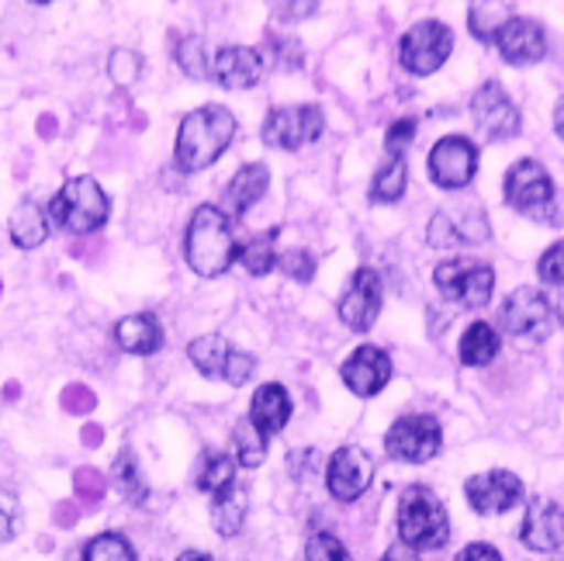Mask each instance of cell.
I'll return each instance as SVG.
<instances>
[{
    "mask_svg": "<svg viewBox=\"0 0 564 561\" xmlns=\"http://www.w3.org/2000/svg\"><path fill=\"white\" fill-rule=\"evenodd\" d=\"M506 202L523 212V215H541L544 208L554 205V181L536 160H520L509 166L506 184H502Z\"/></svg>",
    "mask_w": 564,
    "mask_h": 561,
    "instance_id": "cell-13",
    "label": "cell"
},
{
    "mask_svg": "<svg viewBox=\"0 0 564 561\" xmlns=\"http://www.w3.org/2000/svg\"><path fill=\"white\" fill-rule=\"evenodd\" d=\"M430 177L444 191L468 187L478 174V145L468 136H444L430 150Z\"/></svg>",
    "mask_w": 564,
    "mask_h": 561,
    "instance_id": "cell-11",
    "label": "cell"
},
{
    "mask_svg": "<svg viewBox=\"0 0 564 561\" xmlns=\"http://www.w3.org/2000/svg\"><path fill=\"white\" fill-rule=\"evenodd\" d=\"M84 561H135V551L121 533H97L84 548Z\"/></svg>",
    "mask_w": 564,
    "mask_h": 561,
    "instance_id": "cell-34",
    "label": "cell"
},
{
    "mask_svg": "<svg viewBox=\"0 0 564 561\" xmlns=\"http://www.w3.org/2000/svg\"><path fill=\"white\" fill-rule=\"evenodd\" d=\"M236 136V118L223 105H205L184 115L181 132H177V150L174 160L184 174H198V170L212 166L218 157L229 150Z\"/></svg>",
    "mask_w": 564,
    "mask_h": 561,
    "instance_id": "cell-1",
    "label": "cell"
},
{
    "mask_svg": "<svg viewBox=\"0 0 564 561\" xmlns=\"http://www.w3.org/2000/svg\"><path fill=\"white\" fill-rule=\"evenodd\" d=\"M326 132V115L315 105H294V108H274L263 121V142L274 150H302Z\"/></svg>",
    "mask_w": 564,
    "mask_h": 561,
    "instance_id": "cell-10",
    "label": "cell"
},
{
    "mask_svg": "<svg viewBox=\"0 0 564 561\" xmlns=\"http://www.w3.org/2000/svg\"><path fill=\"white\" fill-rule=\"evenodd\" d=\"M339 375H343V385H347L354 396L371 399L391 381V357L375 344H364L347 357V364L339 368Z\"/></svg>",
    "mask_w": 564,
    "mask_h": 561,
    "instance_id": "cell-18",
    "label": "cell"
},
{
    "mask_svg": "<svg viewBox=\"0 0 564 561\" xmlns=\"http://www.w3.org/2000/svg\"><path fill=\"white\" fill-rule=\"evenodd\" d=\"M315 11H318V4H274L278 21H302Z\"/></svg>",
    "mask_w": 564,
    "mask_h": 561,
    "instance_id": "cell-46",
    "label": "cell"
},
{
    "mask_svg": "<svg viewBox=\"0 0 564 561\" xmlns=\"http://www.w3.org/2000/svg\"><path fill=\"white\" fill-rule=\"evenodd\" d=\"M8 229H11V242H14L18 250H35V247H42V242L48 239V215H45V208L39 202L24 198L14 208Z\"/></svg>",
    "mask_w": 564,
    "mask_h": 561,
    "instance_id": "cell-26",
    "label": "cell"
},
{
    "mask_svg": "<svg viewBox=\"0 0 564 561\" xmlns=\"http://www.w3.org/2000/svg\"><path fill=\"white\" fill-rule=\"evenodd\" d=\"M415 139V118H399L395 126L384 136V150L388 157H405V145Z\"/></svg>",
    "mask_w": 564,
    "mask_h": 561,
    "instance_id": "cell-41",
    "label": "cell"
},
{
    "mask_svg": "<svg viewBox=\"0 0 564 561\" xmlns=\"http://www.w3.org/2000/svg\"><path fill=\"white\" fill-rule=\"evenodd\" d=\"M454 561H502V554L492 544H468Z\"/></svg>",
    "mask_w": 564,
    "mask_h": 561,
    "instance_id": "cell-45",
    "label": "cell"
},
{
    "mask_svg": "<svg viewBox=\"0 0 564 561\" xmlns=\"http://www.w3.org/2000/svg\"><path fill=\"white\" fill-rule=\"evenodd\" d=\"M267 187H271V170H267L263 163H247V166H239L236 170V177L229 181V187H226V205H229V212L232 215H247L263 194H267Z\"/></svg>",
    "mask_w": 564,
    "mask_h": 561,
    "instance_id": "cell-24",
    "label": "cell"
},
{
    "mask_svg": "<svg viewBox=\"0 0 564 561\" xmlns=\"http://www.w3.org/2000/svg\"><path fill=\"white\" fill-rule=\"evenodd\" d=\"M263 73V56L250 45H226L215 53V69L212 77L226 90H247L260 80Z\"/></svg>",
    "mask_w": 564,
    "mask_h": 561,
    "instance_id": "cell-21",
    "label": "cell"
},
{
    "mask_svg": "<svg viewBox=\"0 0 564 561\" xmlns=\"http://www.w3.org/2000/svg\"><path fill=\"white\" fill-rule=\"evenodd\" d=\"M454 53V32L444 21H420L399 42V63L412 77H430Z\"/></svg>",
    "mask_w": 564,
    "mask_h": 561,
    "instance_id": "cell-7",
    "label": "cell"
},
{
    "mask_svg": "<svg viewBox=\"0 0 564 561\" xmlns=\"http://www.w3.org/2000/svg\"><path fill=\"white\" fill-rule=\"evenodd\" d=\"M21 527V503L14 493L0 489V544H8Z\"/></svg>",
    "mask_w": 564,
    "mask_h": 561,
    "instance_id": "cell-39",
    "label": "cell"
},
{
    "mask_svg": "<svg viewBox=\"0 0 564 561\" xmlns=\"http://www.w3.org/2000/svg\"><path fill=\"white\" fill-rule=\"evenodd\" d=\"M409 184V163L405 157H388L384 166H378V174L371 181V202L381 205H395Z\"/></svg>",
    "mask_w": 564,
    "mask_h": 561,
    "instance_id": "cell-30",
    "label": "cell"
},
{
    "mask_svg": "<svg viewBox=\"0 0 564 561\" xmlns=\"http://www.w3.org/2000/svg\"><path fill=\"white\" fill-rule=\"evenodd\" d=\"M499 330L488 326V323H471L460 336V347H457V357L460 364H468V368H485V364H492L496 354H499Z\"/></svg>",
    "mask_w": 564,
    "mask_h": 561,
    "instance_id": "cell-27",
    "label": "cell"
},
{
    "mask_svg": "<svg viewBox=\"0 0 564 561\" xmlns=\"http://www.w3.org/2000/svg\"><path fill=\"white\" fill-rule=\"evenodd\" d=\"M94 406H97V399H94L90 388H84V385H69L66 392H63V409L66 412H90Z\"/></svg>",
    "mask_w": 564,
    "mask_h": 561,
    "instance_id": "cell-44",
    "label": "cell"
},
{
    "mask_svg": "<svg viewBox=\"0 0 564 561\" xmlns=\"http://www.w3.org/2000/svg\"><path fill=\"white\" fill-rule=\"evenodd\" d=\"M554 132L564 139V97L557 101V108H554Z\"/></svg>",
    "mask_w": 564,
    "mask_h": 561,
    "instance_id": "cell-49",
    "label": "cell"
},
{
    "mask_svg": "<svg viewBox=\"0 0 564 561\" xmlns=\"http://www.w3.org/2000/svg\"><path fill=\"white\" fill-rule=\"evenodd\" d=\"M242 267H247L250 274H271L278 267V229H267V233H257L250 236L247 242H239V253Z\"/></svg>",
    "mask_w": 564,
    "mask_h": 561,
    "instance_id": "cell-29",
    "label": "cell"
},
{
    "mask_svg": "<svg viewBox=\"0 0 564 561\" xmlns=\"http://www.w3.org/2000/svg\"><path fill=\"white\" fill-rule=\"evenodd\" d=\"M239 253V242L229 229V215L215 205H198L184 233V257L194 274L218 278L226 274Z\"/></svg>",
    "mask_w": 564,
    "mask_h": 561,
    "instance_id": "cell-2",
    "label": "cell"
},
{
    "mask_svg": "<svg viewBox=\"0 0 564 561\" xmlns=\"http://www.w3.org/2000/svg\"><path fill=\"white\" fill-rule=\"evenodd\" d=\"M187 357L191 364L198 368L205 378H223L229 385H247L253 368H257V360L253 354L247 350H236L226 336H198V339H191V347H187Z\"/></svg>",
    "mask_w": 564,
    "mask_h": 561,
    "instance_id": "cell-9",
    "label": "cell"
},
{
    "mask_svg": "<svg viewBox=\"0 0 564 561\" xmlns=\"http://www.w3.org/2000/svg\"><path fill=\"white\" fill-rule=\"evenodd\" d=\"M177 66L187 73L191 80H205L208 77V45L198 35H187L177 42Z\"/></svg>",
    "mask_w": 564,
    "mask_h": 561,
    "instance_id": "cell-35",
    "label": "cell"
},
{
    "mask_svg": "<svg viewBox=\"0 0 564 561\" xmlns=\"http://www.w3.org/2000/svg\"><path fill=\"white\" fill-rule=\"evenodd\" d=\"M440 447H444V430L426 412H412V417L395 420L384 436L388 457L405 461V465H426L440 454Z\"/></svg>",
    "mask_w": 564,
    "mask_h": 561,
    "instance_id": "cell-8",
    "label": "cell"
},
{
    "mask_svg": "<svg viewBox=\"0 0 564 561\" xmlns=\"http://www.w3.org/2000/svg\"><path fill=\"white\" fill-rule=\"evenodd\" d=\"M375 482V457L360 451V447H339L329 457V468H326V485L333 499L339 503H354L360 499Z\"/></svg>",
    "mask_w": 564,
    "mask_h": 561,
    "instance_id": "cell-14",
    "label": "cell"
},
{
    "mask_svg": "<svg viewBox=\"0 0 564 561\" xmlns=\"http://www.w3.org/2000/svg\"><path fill=\"white\" fill-rule=\"evenodd\" d=\"M108 194L101 191V184H97L94 177H73L66 181L56 198L48 202L45 215L48 223L59 226L63 233H73V236H90L97 233L105 223H108Z\"/></svg>",
    "mask_w": 564,
    "mask_h": 561,
    "instance_id": "cell-4",
    "label": "cell"
},
{
    "mask_svg": "<svg viewBox=\"0 0 564 561\" xmlns=\"http://www.w3.org/2000/svg\"><path fill=\"white\" fill-rule=\"evenodd\" d=\"M73 485H77V493L84 499H101L105 496V478H101V472H94V468H80L77 475H73Z\"/></svg>",
    "mask_w": 564,
    "mask_h": 561,
    "instance_id": "cell-43",
    "label": "cell"
},
{
    "mask_svg": "<svg viewBox=\"0 0 564 561\" xmlns=\"http://www.w3.org/2000/svg\"><path fill=\"white\" fill-rule=\"evenodd\" d=\"M267 45H271L274 63H278L281 69H302V63H305V53H302V45L294 42V39L267 35Z\"/></svg>",
    "mask_w": 564,
    "mask_h": 561,
    "instance_id": "cell-40",
    "label": "cell"
},
{
    "mask_svg": "<svg viewBox=\"0 0 564 561\" xmlns=\"http://www.w3.org/2000/svg\"><path fill=\"white\" fill-rule=\"evenodd\" d=\"M381 561H420V558H415V551L412 548H405V544H395V548H391Z\"/></svg>",
    "mask_w": 564,
    "mask_h": 561,
    "instance_id": "cell-47",
    "label": "cell"
},
{
    "mask_svg": "<svg viewBox=\"0 0 564 561\" xmlns=\"http://www.w3.org/2000/svg\"><path fill=\"white\" fill-rule=\"evenodd\" d=\"M115 344L126 350V354H135V357H150L163 347V326L153 312H135V315H126L118 326H115Z\"/></svg>",
    "mask_w": 564,
    "mask_h": 561,
    "instance_id": "cell-23",
    "label": "cell"
},
{
    "mask_svg": "<svg viewBox=\"0 0 564 561\" xmlns=\"http://www.w3.org/2000/svg\"><path fill=\"white\" fill-rule=\"evenodd\" d=\"M142 73V60L139 53H132V48H115L111 60H108V77L118 84V87H132L139 80Z\"/></svg>",
    "mask_w": 564,
    "mask_h": 561,
    "instance_id": "cell-37",
    "label": "cell"
},
{
    "mask_svg": "<svg viewBox=\"0 0 564 561\" xmlns=\"http://www.w3.org/2000/svg\"><path fill=\"white\" fill-rule=\"evenodd\" d=\"M520 541L530 551H544V554L564 548V509L554 499H533L527 506Z\"/></svg>",
    "mask_w": 564,
    "mask_h": 561,
    "instance_id": "cell-20",
    "label": "cell"
},
{
    "mask_svg": "<svg viewBox=\"0 0 564 561\" xmlns=\"http://www.w3.org/2000/svg\"><path fill=\"white\" fill-rule=\"evenodd\" d=\"M488 218L478 205H464L460 212H436L430 218V229H426V239L430 247L436 250H454V247H464V242H485L488 239Z\"/></svg>",
    "mask_w": 564,
    "mask_h": 561,
    "instance_id": "cell-15",
    "label": "cell"
},
{
    "mask_svg": "<svg viewBox=\"0 0 564 561\" xmlns=\"http://www.w3.org/2000/svg\"><path fill=\"white\" fill-rule=\"evenodd\" d=\"M236 482V457H229V454H205V465H202V475H198V489L202 493H208V496H215V493H223L226 485H232Z\"/></svg>",
    "mask_w": 564,
    "mask_h": 561,
    "instance_id": "cell-33",
    "label": "cell"
},
{
    "mask_svg": "<svg viewBox=\"0 0 564 561\" xmlns=\"http://www.w3.org/2000/svg\"><path fill=\"white\" fill-rule=\"evenodd\" d=\"M499 323L509 336L527 339V344H544L561 326V309L541 288H517L502 302Z\"/></svg>",
    "mask_w": 564,
    "mask_h": 561,
    "instance_id": "cell-5",
    "label": "cell"
},
{
    "mask_svg": "<svg viewBox=\"0 0 564 561\" xmlns=\"http://www.w3.org/2000/svg\"><path fill=\"white\" fill-rule=\"evenodd\" d=\"M177 561H212V554H205V551H184Z\"/></svg>",
    "mask_w": 564,
    "mask_h": 561,
    "instance_id": "cell-50",
    "label": "cell"
},
{
    "mask_svg": "<svg viewBox=\"0 0 564 561\" xmlns=\"http://www.w3.org/2000/svg\"><path fill=\"white\" fill-rule=\"evenodd\" d=\"M111 478L118 485V493L126 496L132 506H142L145 499H150V485H145V478L139 475V465H135V454L126 447L118 457H115V468H111Z\"/></svg>",
    "mask_w": 564,
    "mask_h": 561,
    "instance_id": "cell-31",
    "label": "cell"
},
{
    "mask_svg": "<svg viewBox=\"0 0 564 561\" xmlns=\"http://www.w3.org/2000/svg\"><path fill=\"white\" fill-rule=\"evenodd\" d=\"M39 132H42V136H53V118H42V121H39Z\"/></svg>",
    "mask_w": 564,
    "mask_h": 561,
    "instance_id": "cell-51",
    "label": "cell"
},
{
    "mask_svg": "<svg viewBox=\"0 0 564 561\" xmlns=\"http://www.w3.org/2000/svg\"><path fill=\"white\" fill-rule=\"evenodd\" d=\"M536 274H541V281H547V284H564V239L554 242V247L541 257Z\"/></svg>",
    "mask_w": 564,
    "mask_h": 561,
    "instance_id": "cell-42",
    "label": "cell"
},
{
    "mask_svg": "<svg viewBox=\"0 0 564 561\" xmlns=\"http://www.w3.org/2000/svg\"><path fill=\"white\" fill-rule=\"evenodd\" d=\"M232 444H236V465L242 468H260L267 457V436L253 430L250 420H239L232 430Z\"/></svg>",
    "mask_w": 564,
    "mask_h": 561,
    "instance_id": "cell-32",
    "label": "cell"
},
{
    "mask_svg": "<svg viewBox=\"0 0 564 561\" xmlns=\"http://www.w3.org/2000/svg\"><path fill=\"white\" fill-rule=\"evenodd\" d=\"M433 284L440 288V295L447 302L464 305V309H481L492 302L496 271H492V263H485V260L457 257V260L436 263Z\"/></svg>",
    "mask_w": 564,
    "mask_h": 561,
    "instance_id": "cell-6",
    "label": "cell"
},
{
    "mask_svg": "<svg viewBox=\"0 0 564 561\" xmlns=\"http://www.w3.org/2000/svg\"><path fill=\"white\" fill-rule=\"evenodd\" d=\"M471 118H475V126L481 129V136L492 139V142H506L512 136H520V129H523L520 108L512 105V97L506 94V87L499 80H488V84H481L475 90Z\"/></svg>",
    "mask_w": 564,
    "mask_h": 561,
    "instance_id": "cell-12",
    "label": "cell"
},
{
    "mask_svg": "<svg viewBox=\"0 0 564 561\" xmlns=\"http://www.w3.org/2000/svg\"><path fill=\"white\" fill-rule=\"evenodd\" d=\"M381 312V278L371 267H360L339 299V320L354 333H367Z\"/></svg>",
    "mask_w": 564,
    "mask_h": 561,
    "instance_id": "cell-17",
    "label": "cell"
},
{
    "mask_svg": "<svg viewBox=\"0 0 564 561\" xmlns=\"http://www.w3.org/2000/svg\"><path fill=\"white\" fill-rule=\"evenodd\" d=\"M399 538L412 551H440L451 538V520L440 496L426 485H409L399 499Z\"/></svg>",
    "mask_w": 564,
    "mask_h": 561,
    "instance_id": "cell-3",
    "label": "cell"
},
{
    "mask_svg": "<svg viewBox=\"0 0 564 561\" xmlns=\"http://www.w3.org/2000/svg\"><path fill=\"white\" fill-rule=\"evenodd\" d=\"M496 45H499L502 60L512 63V66H530V63H541L547 56L544 24L533 21V18H512L499 32Z\"/></svg>",
    "mask_w": 564,
    "mask_h": 561,
    "instance_id": "cell-19",
    "label": "cell"
},
{
    "mask_svg": "<svg viewBox=\"0 0 564 561\" xmlns=\"http://www.w3.org/2000/svg\"><path fill=\"white\" fill-rule=\"evenodd\" d=\"M257 433H263L267 441H271L274 433H281L291 420V396L284 385H260L257 396H253V406H250V417Z\"/></svg>",
    "mask_w": 564,
    "mask_h": 561,
    "instance_id": "cell-22",
    "label": "cell"
},
{
    "mask_svg": "<svg viewBox=\"0 0 564 561\" xmlns=\"http://www.w3.org/2000/svg\"><path fill=\"white\" fill-rule=\"evenodd\" d=\"M278 267L288 274V278H294L299 284H308L312 278H315V257L308 253V250H288V253H278Z\"/></svg>",
    "mask_w": 564,
    "mask_h": 561,
    "instance_id": "cell-38",
    "label": "cell"
},
{
    "mask_svg": "<svg viewBox=\"0 0 564 561\" xmlns=\"http://www.w3.org/2000/svg\"><path fill=\"white\" fill-rule=\"evenodd\" d=\"M512 18H517V8H512V4H499V0H488V4H485V0H481V4L468 8V29L481 42H496L499 32Z\"/></svg>",
    "mask_w": 564,
    "mask_h": 561,
    "instance_id": "cell-28",
    "label": "cell"
},
{
    "mask_svg": "<svg viewBox=\"0 0 564 561\" xmlns=\"http://www.w3.org/2000/svg\"><path fill=\"white\" fill-rule=\"evenodd\" d=\"M305 558L308 561H354L350 551L343 548V541L336 538V533L329 530H315L308 544H305Z\"/></svg>",
    "mask_w": 564,
    "mask_h": 561,
    "instance_id": "cell-36",
    "label": "cell"
},
{
    "mask_svg": "<svg viewBox=\"0 0 564 561\" xmlns=\"http://www.w3.org/2000/svg\"><path fill=\"white\" fill-rule=\"evenodd\" d=\"M247 506H250L247 489H242L239 482L226 485L223 493L212 496V527L223 533V538H236L242 530V520H247Z\"/></svg>",
    "mask_w": 564,
    "mask_h": 561,
    "instance_id": "cell-25",
    "label": "cell"
},
{
    "mask_svg": "<svg viewBox=\"0 0 564 561\" xmlns=\"http://www.w3.org/2000/svg\"><path fill=\"white\" fill-rule=\"evenodd\" d=\"M101 441H105L101 427H94V423H90V427H84V444H87V447H97Z\"/></svg>",
    "mask_w": 564,
    "mask_h": 561,
    "instance_id": "cell-48",
    "label": "cell"
},
{
    "mask_svg": "<svg viewBox=\"0 0 564 561\" xmlns=\"http://www.w3.org/2000/svg\"><path fill=\"white\" fill-rule=\"evenodd\" d=\"M464 496H468L471 509L481 517H496V514H509L512 506L523 499V482L512 472H481L475 478H468L464 485Z\"/></svg>",
    "mask_w": 564,
    "mask_h": 561,
    "instance_id": "cell-16",
    "label": "cell"
}]
</instances>
